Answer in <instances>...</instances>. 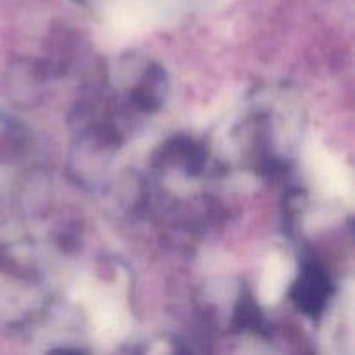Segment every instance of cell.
<instances>
[{"mask_svg":"<svg viewBox=\"0 0 355 355\" xmlns=\"http://www.w3.org/2000/svg\"><path fill=\"white\" fill-rule=\"evenodd\" d=\"M309 165L319 186L329 194L343 198L349 205L354 201V177L352 170L328 151L324 146L312 144L309 148Z\"/></svg>","mask_w":355,"mask_h":355,"instance_id":"2","label":"cell"},{"mask_svg":"<svg viewBox=\"0 0 355 355\" xmlns=\"http://www.w3.org/2000/svg\"><path fill=\"white\" fill-rule=\"evenodd\" d=\"M290 263L281 255H270L263 266L259 284V298L263 305H272L283 297L290 283Z\"/></svg>","mask_w":355,"mask_h":355,"instance_id":"3","label":"cell"},{"mask_svg":"<svg viewBox=\"0 0 355 355\" xmlns=\"http://www.w3.org/2000/svg\"><path fill=\"white\" fill-rule=\"evenodd\" d=\"M76 298L87 307L94 329L101 338L113 340L123 335L127 329V314L116 295L94 281H87L76 286Z\"/></svg>","mask_w":355,"mask_h":355,"instance_id":"1","label":"cell"}]
</instances>
